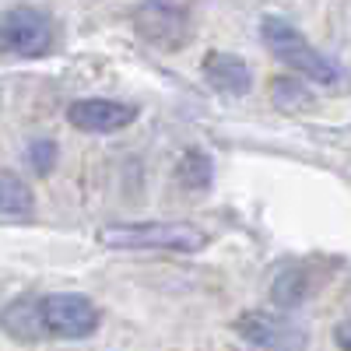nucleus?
Listing matches in <instances>:
<instances>
[{
  "label": "nucleus",
  "instance_id": "f257e3e1",
  "mask_svg": "<svg viewBox=\"0 0 351 351\" xmlns=\"http://www.w3.org/2000/svg\"><path fill=\"white\" fill-rule=\"evenodd\" d=\"M99 243L109 250H165V253H200L208 246V232L190 221H127L106 225Z\"/></svg>",
  "mask_w": 351,
  "mask_h": 351
},
{
  "label": "nucleus",
  "instance_id": "f03ea898",
  "mask_svg": "<svg viewBox=\"0 0 351 351\" xmlns=\"http://www.w3.org/2000/svg\"><path fill=\"white\" fill-rule=\"evenodd\" d=\"M263 43L271 46V53L281 64H288L291 71H299L302 77H309L316 84H337L341 81L337 64L319 49H313L306 43V36L295 25H288L285 18H263Z\"/></svg>",
  "mask_w": 351,
  "mask_h": 351
},
{
  "label": "nucleus",
  "instance_id": "7ed1b4c3",
  "mask_svg": "<svg viewBox=\"0 0 351 351\" xmlns=\"http://www.w3.org/2000/svg\"><path fill=\"white\" fill-rule=\"evenodd\" d=\"M39 319L43 334L56 341H81L99 330V309L92 299L74 295V291H53L39 299Z\"/></svg>",
  "mask_w": 351,
  "mask_h": 351
},
{
  "label": "nucleus",
  "instance_id": "20e7f679",
  "mask_svg": "<svg viewBox=\"0 0 351 351\" xmlns=\"http://www.w3.org/2000/svg\"><path fill=\"white\" fill-rule=\"evenodd\" d=\"M246 344H256L263 351H306L309 348V327H302L299 319L281 316V313H263L250 309L232 324Z\"/></svg>",
  "mask_w": 351,
  "mask_h": 351
},
{
  "label": "nucleus",
  "instance_id": "39448f33",
  "mask_svg": "<svg viewBox=\"0 0 351 351\" xmlns=\"http://www.w3.org/2000/svg\"><path fill=\"white\" fill-rule=\"evenodd\" d=\"M53 43V25L36 8H11L0 18V46L14 56H43Z\"/></svg>",
  "mask_w": 351,
  "mask_h": 351
},
{
  "label": "nucleus",
  "instance_id": "423d86ee",
  "mask_svg": "<svg viewBox=\"0 0 351 351\" xmlns=\"http://www.w3.org/2000/svg\"><path fill=\"white\" fill-rule=\"evenodd\" d=\"M137 120V109L116 99H77L67 106V123L84 134H116Z\"/></svg>",
  "mask_w": 351,
  "mask_h": 351
},
{
  "label": "nucleus",
  "instance_id": "0eeeda50",
  "mask_svg": "<svg viewBox=\"0 0 351 351\" xmlns=\"http://www.w3.org/2000/svg\"><path fill=\"white\" fill-rule=\"evenodd\" d=\"M204 77H208V84L221 95H246L250 84H253L250 67L232 53H211L208 60H204Z\"/></svg>",
  "mask_w": 351,
  "mask_h": 351
},
{
  "label": "nucleus",
  "instance_id": "6e6552de",
  "mask_svg": "<svg viewBox=\"0 0 351 351\" xmlns=\"http://www.w3.org/2000/svg\"><path fill=\"white\" fill-rule=\"evenodd\" d=\"M309 295H313V274L306 263H291L271 281V302L278 309H299Z\"/></svg>",
  "mask_w": 351,
  "mask_h": 351
},
{
  "label": "nucleus",
  "instance_id": "1a4fd4ad",
  "mask_svg": "<svg viewBox=\"0 0 351 351\" xmlns=\"http://www.w3.org/2000/svg\"><path fill=\"white\" fill-rule=\"evenodd\" d=\"M0 327H4V334H11L14 341H25V344L43 341L46 334H43V319H39V299H18V302L4 306Z\"/></svg>",
  "mask_w": 351,
  "mask_h": 351
},
{
  "label": "nucleus",
  "instance_id": "9d476101",
  "mask_svg": "<svg viewBox=\"0 0 351 351\" xmlns=\"http://www.w3.org/2000/svg\"><path fill=\"white\" fill-rule=\"evenodd\" d=\"M32 208H36L32 186H28L21 176H14V172H0V215L25 218V215H32Z\"/></svg>",
  "mask_w": 351,
  "mask_h": 351
},
{
  "label": "nucleus",
  "instance_id": "9b49d317",
  "mask_svg": "<svg viewBox=\"0 0 351 351\" xmlns=\"http://www.w3.org/2000/svg\"><path fill=\"white\" fill-rule=\"evenodd\" d=\"M211 176H215V165L204 152H186L183 162H180V180L183 186L190 190H208L211 186Z\"/></svg>",
  "mask_w": 351,
  "mask_h": 351
},
{
  "label": "nucleus",
  "instance_id": "f8f14e48",
  "mask_svg": "<svg viewBox=\"0 0 351 351\" xmlns=\"http://www.w3.org/2000/svg\"><path fill=\"white\" fill-rule=\"evenodd\" d=\"M274 102L288 112H295V109H309L313 95L306 92V84H299V77H278L274 81Z\"/></svg>",
  "mask_w": 351,
  "mask_h": 351
},
{
  "label": "nucleus",
  "instance_id": "ddd939ff",
  "mask_svg": "<svg viewBox=\"0 0 351 351\" xmlns=\"http://www.w3.org/2000/svg\"><path fill=\"white\" fill-rule=\"evenodd\" d=\"M28 162H32V169L39 176L53 172V165H56V144L53 141H32V148H28Z\"/></svg>",
  "mask_w": 351,
  "mask_h": 351
},
{
  "label": "nucleus",
  "instance_id": "4468645a",
  "mask_svg": "<svg viewBox=\"0 0 351 351\" xmlns=\"http://www.w3.org/2000/svg\"><path fill=\"white\" fill-rule=\"evenodd\" d=\"M337 344H341V351H348L351 344H348V324H341L337 327Z\"/></svg>",
  "mask_w": 351,
  "mask_h": 351
}]
</instances>
